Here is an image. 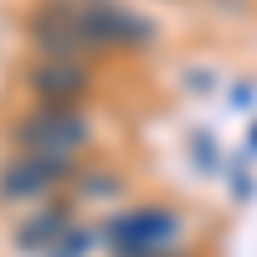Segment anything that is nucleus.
Here are the masks:
<instances>
[{"label":"nucleus","mask_w":257,"mask_h":257,"mask_svg":"<svg viewBox=\"0 0 257 257\" xmlns=\"http://www.w3.org/2000/svg\"><path fill=\"white\" fill-rule=\"evenodd\" d=\"M185 237V221L165 206H139L123 211L108 226V252L113 257H175Z\"/></svg>","instance_id":"f257e3e1"},{"label":"nucleus","mask_w":257,"mask_h":257,"mask_svg":"<svg viewBox=\"0 0 257 257\" xmlns=\"http://www.w3.org/2000/svg\"><path fill=\"white\" fill-rule=\"evenodd\" d=\"M67 231H72V221H67V211H62V206H41L36 211V216L26 221V226H21V247H26V252H41V257H47L62 237H67Z\"/></svg>","instance_id":"39448f33"},{"label":"nucleus","mask_w":257,"mask_h":257,"mask_svg":"<svg viewBox=\"0 0 257 257\" xmlns=\"http://www.w3.org/2000/svg\"><path fill=\"white\" fill-rule=\"evenodd\" d=\"M88 247H93V231H77V226H72V231H67V237H62L47 257H82Z\"/></svg>","instance_id":"423d86ee"},{"label":"nucleus","mask_w":257,"mask_h":257,"mask_svg":"<svg viewBox=\"0 0 257 257\" xmlns=\"http://www.w3.org/2000/svg\"><path fill=\"white\" fill-rule=\"evenodd\" d=\"M93 128L82 123L77 108H57V103H41L36 113H26L16 123V144L26 149V155H41V160H77L82 149H88Z\"/></svg>","instance_id":"f03ea898"},{"label":"nucleus","mask_w":257,"mask_h":257,"mask_svg":"<svg viewBox=\"0 0 257 257\" xmlns=\"http://www.w3.org/2000/svg\"><path fill=\"white\" fill-rule=\"evenodd\" d=\"M175 257H180V252H175Z\"/></svg>","instance_id":"6e6552de"},{"label":"nucleus","mask_w":257,"mask_h":257,"mask_svg":"<svg viewBox=\"0 0 257 257\" xmlns=\"http://www.w3.org/2000/svg\"><path fill=\"white\" fill-rule=\"evenodd\" d=\"M252 155H257V128H252Z\"/></svg>","instance_id":"0eeeda50"},{"label":"nucleus","mask_w":257,"mask_h":257,"mask_svg":"<svg viewBox=\"0 0 257 257\" xmlns=\"http://www.w3.org/2000/svg\"><path fill=\"white\" fill-rule=\"evenodd\" d=\"M31 93L41 103H57V108H72V103L88 93V67L77 57H41L31 67Z\"/></svg>","instance_id":"20e7f679"},{"label":"nucleus","mask_w":257,"mask_h":257,"mask_svg":"<svg viewBox=\"0 0 257 257\" xmlns=\"http://www.w3.org/2000/svg\"><path fill=\"white\" fill-rule=\"evenodd\" d=\"M67 170H72L67 160H41V155H26V149H21V155L0 170V201H41Z\"/></svg>","instance_id":"7ed1b4c3"}]
</instances>
